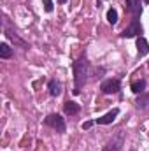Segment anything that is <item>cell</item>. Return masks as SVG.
I'll return each mask as SVG.
<instances>
[{
  "label": "cell",
  "mask_w": 149,
  "mask_h": 151,
  "mask_svg": "<svg viewBox=\"0 0 149 151\" xmlns=\"http://www.w3.org/2000/svg\"><path fill=\"white\" fill-rule=\"evenodd\" d=\"M123 39H133V37H140L142 35V25L140 19H132V23L119 34Z\"/></svg>",
  "instance_id": "4"
},
{
  "label": "cell",
  "mask_w": 149,
  "mask_h": 151,
  "mask_svg": "<svg viewBox=\"0 0 149 151\" xmlns=\"http://www.w3.org/2000/svg\"><path fill=\"white\" fill-rule=\"evenodd\" d=\"M117 116H119V109L114 107L112 111H109L107 114H104L102 118H97V119H95V125H109V123H112Z\"/></svg>",
  "instance_id": "8"
},
{
  "label": "cell",
  "mask_w": 149,
  "mask_h": 151,
  "mask_svg": "<svg viewBox=\"0 0 149 151\" xmlns=\"http://www.w3.org/2000/svg\"><path fill=\"white\" fill-rule=\"evenodd\" d=\"M58 2H60V4H65V2H67V0H58Z\"/></svg>",
  "instance_id": "19"
},
{
  "label": "cell",
  "mask_w": 149,
  "mask_h": 151,
  "mask_svg": "<svg viewBox=\"0 0 149 151\" xmlns=\"http://www.w3.org/2000/svg\"><path fill=\"white\" fill-rule=\"evenodd\" d=\"M107 21H109L111 25H116V23H117V11H116V9H109V11H107Z\"/></svg>",
  "instance_id": "15"
},
{
  "label": "cell",
  "mask_w": 149,
  "mask_h": 151,
  "mask_svg": "<svg viewBox=\"0 0 149 151\" xmlns=\"http://www.w3.org/2000/svg\"><path fill=\"white\" fill-rule=\"evenodd\" d=\"M125 130H117L116 134H112V137L105 142V146L102 148V151H121L125 146Z\"/></svg>",
  "instance_id": "2"
},
{
  "label": "cell",
  "mask_w": 149,
  "mask_h": 151,
  "mask_svg": "<svg viewBox=\"0 0 149 151\" xmlns=\"http://www.w3.org/2000/svg\"><path fill=\"white\" fill-rule=\"evenodd\" d=\"M72 70H74V95H79L82 86L88 83L90 76H91V65L88 62L86 56H81L79 60H75L72 63Z\"/></svg>",
  "instance_id": "1"
},
{
  "label": "cell",
  "mask_w": 149,
  "mask_h": 151,
  "mask_svg": "<svg viewBox=\"0 0 149 151\" xmlns=\"http://www.w3.org/2000/svg\"><path fill=\"white\" fill-rule=\"evenodd\" d=\"M12 47L7 44V42H2L0 44V58H4V60H7V58H11L12 56Z\"/></svg>",
  "instance_id": "14"
},
{
  "label": "cell",
  "mask_w": 149,
  "mask_h": 151,
  "mask_svg": "<svg viewBox=\"0 0 149 151\" xmlns=\"http://www.w3.org/2000/svg\"><path fill=\"white\" fill-rule=\"evenodd\" d=\"M135 107L140 111H149V93H140V97L135 100Z\"/></svg>",
  "instance_id": "11"
},
{
  "label": "cell",
  "mask_w": 149,
  "mask_h": 151,
  "mask_svg": "<svg viewBox=\"0 0 149 151\" xmlns=\"http://www.w3.org/2000/svg\"><path fill=\"white\" fill-rule=\"evenodd\" d=\"M47 90H49V95L51 97H60L62 95V83L56 81V79H51L47 83Z\"/></svg>",
  "instance_id": "10"
},
{
  "label": "cell",
  "mask_w": 149,
  "mask_h": 151,
  "mask_svg": "<svg viewBox=\"0 0 149 151\" xmlns=\"http://www.w3.org/2000/svg\"><path fill=\"white\" fill-rule=\"evenodd\" d=\"M102 2H105V0H97V4H98V7L102 5Z\"/></svg>",
  "instance_id": "18"
},
{
  "label": "cell",
  "mask_w": 149,
  "mask_h": 151,
  "mask_svg": "<svg viewBox=\"0 0 149 151\" xmlns=\"http://www.w3.org/2000/svg\"><path fill=\"white\" fill-rule=\"evenodd\" d=\"M137 53H139V56H146L149 53V44L148 40H146V37H137Z\"/></svg>",
  "instance_id": "12"
},
{
  "label": "cell",
  "mask_w": 149,
  "mask_h": 151,
  "mask_svg": "<svg viewBox=\"0 0 149 151\" xmlns=\"http://www.w3.org/2000/svg\"><path fill=\"white\" fill-rule=\"evenodd\" d=\"M63 111H65L67 116H75V114H79V111H81V106L77 102H74V100H67L63 104Z\"/></svg>",
  "instance_id": "9"
},
{
  "label": "cell",
  "mask_w": 149,
  "mask_h": 151,
  "mask_svg": "<svg viewBox=\"0 0 149 151\" xmlns=\"http://www.w3.org/2000/svg\"><path fill=\"white\" fill-rule=\"evenodd\" d=\"M4 34H5V37L11 39L12 42H14V46H21V47H25V49H28V44L23 40V39L19 37L11 27H9V21H7V18H4Z\"/></svg>",
  "instance_id": "6"
},
{
  "label": "cell",
  "mask_w": 149,
  "mask_h": 151,
  "mask_svg": "<svg viewBox=\"0 0 149 151\" xmlns=\"http://www.w3.org/2000/svg\"><path fill=\"white\" fill-rule=\"evenodd\" d=\"M44 125L46 127H51L53 130H56L58 134H63L67 130V125H65V119L62 118V114L58 113H53V114H47L44 118Z\"/></svg>",
  "instance_id": "3"
},
{
  "label": "cell",
  "mask_w": 149,
  "mask_h": 151,
  "mask_svg": "<svg viewBox=\"0 0 149 151\" xmlns=\"http://www.w3.org/2000/svg\"><path fill=\"white\" fill-rule=\"evenodd\" d=\"M93 125H95V121H84V123L81 125V128H82V130H90Z\"/></svg>",
  "instance_id": "17"
},
{
  "label": "cell",
  "mask_w": 149,
  "mask_h": 151,
  "mask_svg": "<svg viewBox=\"0 0 149 151\" xmlns=\"http://www.w3.org/2000/svg\"><path fill=\"white\" fill-rule=\"evenodd\" d=\"M144 2H146V4H149V0H144Z\"/></svg>",
  "instance_id": "20"
},
{
  "label": "cell",
  "mask_w": 149,
  "mask_h": 151,
  "mask_svg": "<svg viewBox=\"0 0 149 151\" xmlns=\"http://www.w3.org/2000/svg\"><path fill=\"white\" fill-rule=\"evenodd\" d=\"M125 9H126V12L132 14V19H140V14H142L140 0H126L125 2Z\"/></svg>",
  "instance_id": "7"
},
{
  "label": "cell",
  "mask_w": 149,
  "mask_h": 151,
  "mask_svg": "<svg viewBox=\"0 0 149 151\" xmlns=\"http://www.w3.org/2000/svg\"><path fill=\"white\" fill-rule=\"evenodd\" d=\"M100 90L104 95H114L121 90V79H105L100 83Z\"/></svg>",
  "instance_id": "5"
},
{
  "label": "cell",
  "mask_w": 149,
  "mask_h": 151,
  "mask_svg": "<svg viewBox=\"0 0 149 151\" xmlns=\"http://www.w3.org/2000/svg\"><path fill=\"white\" fill-rule=\"evenodd\" d=\"M130 151H135V150H130Z\"/></svg>",
  "instance_id": "21"
},
{
  "label": "cell",
  "mask_w": 149,
  "mask_h": 151,
  "mask_svg": "<svg viewBox=\"0 0 149 151\" xmlns=\"http://www.w3.org/2000/svg\"><path fill=\"white\" fill-rule=\"evenodd\" d=\"M146 86H148L146 79H140V81H133L130 88H132V91H133V93H137V95H139V93H144V91H146Z\"/></svg>",
  "instance_id": "13"
},
{
  "label": "cell",
  "mask_w": 149,
  "mask_h": 151,
  "mask_svg": "<svg viewBox=\"0 0 149 151\" xmlns=\"http://www.w3.org/2000/svg\"><path fill=\"white\" fill-rule=\"evenodd\" d=\"M42 4H44V9H46V12H53V9H54V5H53V0H42Z\"/></svg>",
  "instance_id": "16"
}]
</instances>
